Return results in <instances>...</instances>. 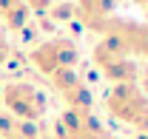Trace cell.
I'll return each instance as SVG.
<instances>
[{
	"label": "cell",
	"instance_id": "cell-1",
	"mask_svg": "<svg viewBox=\"0 0 148 139\" xmlns=\"http://www.w3.org/2000/svg\"><path fill=\"white\" fill-rule=\"evenodd\" d=\"M111 117L125 125H134L143 136H148V97L137 88V82H120L106 97Z\"/></svg>",
	"mask_w": 148,
	"mask_h": 139
},
{
	"label": "cell",
	"instance_id": "cell-2",
	"mask_svg": "<svg viewBox=\"0 0 148 139\" xmlns=\"http://www.w3.org/2000/svg\"><path fill=\"white\" fill-rule=\"evenodd\" d=\"M0 99H3V111L9 117H14L20 122H40L46 117V97L43 91L26 80H14V82H6L0 91Z\"/></svg>",
	"mask_w": 148,
	"mask_h": 139
},
{
	"label": "cell",
	"instance_id": "cell-3",
	"mask_svg": "<svg viewBox=\"0 0 148 139\" xmlns=\"http://www.w3.org/2000/svg\"><path fill=\"white\" fill-rule=\"evenodd\" d=\"M77 43L69 37H51V40H43L40 46L32 48L29 60L37 71H43L46 77H51L54 71L63 68H77Z\"/></svg>",
	"mask_w": 148,
	"mask_h": 139
},
{
	"label": "cell",
	"instance_id": "cell-4",
	"mask_svg": "<svg viewBox=\"0 0 148 139\" xmlns=\"http://www.w3.org/2000/svg\"><path fill=\"white\" fill-rule=\"evenodd\" d=\"M49 80H51V88L63 97V102H69V111H91L94 108V94L86 85V80L77 74V68L54 71Z\"/></svg>",
	"mask_w": 148,
	"mask_h": 139
},
{
	"label": "cell",
	"instance_id": "cell-5",
	"mask_svg": "<svg viewBox=\"0 0 148 139\" xmlns=\"http://www.w3.org/2000/svg\"><path fill=\"white\" fill-rule=\"evenodd\" d=\"M94 65L100 68V74L111 80L114 85H120V82H137V63L131 60V57H123V54L111 51L106 48L103 43H97L94 46Z\"/></svg>",
	"mask_w": 148,
	"mask_h": 139
},
{
	"label": "cell",
	"instance_id": "cell-6",
	"mask_svg": "<svg viewBox=\"0 0 148 139\" xmlns=\"http://www.w3.org/2000/svg\"><path fill=\"white\" fill-rule=\"evenodd\" d=\"M60 136L63 139H108V131L91 111H66L60 117Z\"/></svg>",
	"mask_w": 148,
	"mask_h": 139
},
{
	"label": "cell",
	"instance_id": "cell-7",
	"mask_svg": "<svg viewBox=\"0 0 148 139\" xmlns=\"http://www.w3.org/2000/svg\"><path fill=\"white\" fill-rule=\"evenodd\" d=\"M29 6L23 0H0V23L6 31H17L29 23Z\"/></svg>",
	"mask_w": 148,
	"mask_h": 139
},
{
	"label": "cell",
	"instance_id": "cell-8",
	"mask_svg": "<svg viewBox=\"0 0 148 139\" xmlns=\"http://www.w3.org/2000/svg\"><path fill=\"white\" fill-rule=\"evenodd\" d=\"M0 139H37V125H34V122L14 119V122H12V128H9Z\"/></svg>",
	"mask_w": 148,
	"mask_h": 139
},
{
	"label": "cell",
	"instance_id": "cell-9",
	"mask_svg": "<svg viewBox=\"0 0 148 139\" xmlns=\"http://www.w3.org/2000/svg\"><path fill=\"white\" fill-rule=\"evenodd\" d=\"M74 17H77V9H74V3H60V6H51V20L66 23V20H74Z\"/></svg>",
	"mask_w": 148,
	"mask_h": 139
},
{
	"label": "cell",
	"instance_id": "cell-10",
	"mask_svg": "<svg viewBox=\"0 0 148 139\" xmlns=\"http://www.w3.org/2000/svg\"><path fill=\"white\" fill-rule=\"evenodd\" d=\"M9 60H12V43H9L6 31H0V65H6Z\"/></svg>",
	"mask_w": 148,
	"mask_h": 139
},
{
	"label": "cell",
	"instance_id": "cell-11",
	"mask_svg": "<svg viewBox=\"0 0 148 139\" xmlns=\"http://www.w3.org/2000/svg\"><path fill=\"white\" fill-rule=\"evenodd\" d=\"M26 6H29V12L34 9V12H46L49 6H51V0H23Z\"/></svg>",
	"mask_w": 148,
	"mask_h": 139
},
{
	"label": "cell",
	"instance_id": "cell-12",
	"mask_svg": "<svg viewBox=\"0 0 148 139\" xmlns=\"http://www.w3.org/2000/svg\"><path fill=\"white\" fill-rule=\"evenodd\" d=\"M137 3H140V6H145V9H148V0H137Z\"/></svg>",
	"mask_w": 148,
	"mask_h": 139
}]
</instances>
